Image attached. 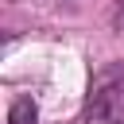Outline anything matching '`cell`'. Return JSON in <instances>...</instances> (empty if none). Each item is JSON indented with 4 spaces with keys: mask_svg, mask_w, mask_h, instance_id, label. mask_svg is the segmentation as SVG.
Listing matches in <instances>:
<instances>
[{
    "mask_svg": "<svg viewBox=\"0 0 124 124\" xmlns=\"http://www.w3.org/2000/svg\"><path fill=\"white\" fill-rule=\"evenodd\" d=\"M35 120H39L35 101H31V97H16L12 108H8V124H35Z\"/></svg>",
    "mask_w": 124,
    "mask_h": 124,
    "instance_id": "2",
    "label": "cell"
},
{
    "mask_svg": "<svg viewBox=\"0 0 124 124\" xmlns=\"http://www.w3.org/2000/svg\"><path fill=\"white\" fill-rule=\"evenodd\" d=\"M85 120H93V124H124V62H105L89 78Z\"/></svg>",
    "mask_w": 124,
    "mask_h": 124,
    "instance_id": "1",
    "label": "cell"
},
{
    "mask_svg": "<svg viewBox=\"0 0 124 124\" xmlns=\"http://www.w3.org/2000/svg\"><path fill=\"white\" fill-rule=\"evenodd\" d=\"M108 23H112V31H116V35H124V0H116V4H112Z\"/></svg>",
    "mask_w": 124,
    "mask_h": 124,
    "instance_id": "3",
    "label": "cell"
}]
</instances>
